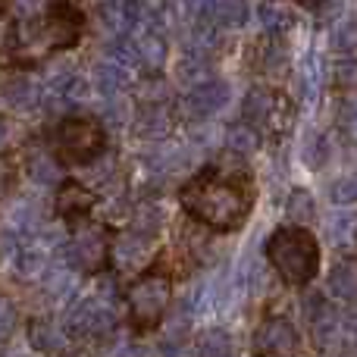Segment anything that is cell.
Wrapping results in <instances>:
<instances>
[{
  "label": "cell",
  "instance_id": "cell-3",
  "mask_svg": "<svg viewBox=\"0 0 357 357\" xmlns=\"http://www.w3.org/2000/svg\"><path fill=\"white\" fill-rule=\"evenodd\" d=\"M47 148L56 163L85 167L107 151V129L98 116H63L50 129Z\"/></svg>",
  "mask_w": 357,
  "mask_h": 357
},
{
  "label": "cell",
  "instance_id": "cell-18",
  "mask_svg": "<svg viewBox=\"0 0 357 357\" xmlns=\"http://www.w3.org/2000/svg\"><path fill=\"white\" fill-rule=\"evenodd\" d=\"M113 19H116V25L123 31L135 35V31H142L144 25L151 22V6L144 3V0H116Z\"/></svg>",
  "mask_w": 357,
  "mask_h": 357
},
{
  "label": "cell",
  "instance_id": "cell-11",
  "mask_svg": "<svg viewBox=\"0 0 357 357\" xmlns=\"http://www.w3.org/2000/svg\"><path fill=\"white\" fill-rule=\"evenodd\" d=\"M304 317H307V326H310V335L320 348H329L339 342V310L329 304V298L323 291H310L304 295Z\"/></svg>",
  "mask_w": 357,
  "mask_h": 357
},
{
  "label": "cell",
  "instance_id": "cell-37",
  "mask_svg": "<svg viewBox=\"0 0 357 357\" xmlns=\"http://www.w3.org/2000/svg\"><path fill=\"white\" fill-rule=\"evenodd\" d=\"M160 354L163 357H191L188 345H185V335H169V339L160 345Z\"/></svg>",
  "mask_w": 357,
  "mask_h": 357
},
{
  "label": "cell",
  "instance_id": "cell-40",
  "mask_svg": "<svg viewBox=\"0 0 357 357\" xmlns=\"http://www.w3.org/2000/svg\"><path fill=\"white\" fill-rule=\"evenodd\" d=\"M19 357H22V354H19Z\"/></svg>",
  "mask_w": 357,
  "mask_h": 357
},
{
  "label": "cell",
  "instance_id": "cell-23",
  "mask_svg": "<svg viewBox=\"0 0 357 357\" xmlns=\"http://www.w3.org/2000/svg\"><path fill=\"white\" fill-rule=\"evenodd\" d=\"M285 216L291 220V226H304L317 216L314 195L307 188H291V195L285 197Z\"/></svg>",
  "mask_w": 357,
  "mask_h": 357
},
{
  "label": "cell",
  "instance_id": "cell-24",
  "mask_svg": "<svg viewBox=\"0 0 357 357\" xmlns=\"http://www.w3.org/2000/svg\"><path fill=\"white\" fill-rule=\"evenodd\" d=\"M195 354L197 357H232L235 345H232V339H229L226 329H207V333L197 339Z\"/></svg>",
  "mask_w": 357,
  "mask_h": 357
},
{
  "label": "cell",
  "instance_id": "cell-1",
  "mask_svg": "<svg viewBox=\"0 0 357 357\" xmlns=\"http://www.w3.org/2000/svg\"><path fill=\"white\" fill-rule=\"evenodd\" d=\"M254 207V182L245 167V157L232 154L210 163L182 188V210L188 220L210 232H235L248 222Z\"/></svg>",
  "mask_w": 357,
  "mask_h": 357
},
{
  "label": "cell",
  "instance_id": "cell-19",
  "mask_svg": "<svg viewBox=\"0 0 357 357\" xmlns=\"http://www.w3.org/2000/svg\"><path fill=\"white\" fill-rule=\"evenodd\" d=\"M3 98L13 110H29L41 100V88L29 79V75H13L10 82L3 85Z\"/></svg>",
  "mask_w": 357,
  "mask_h": 357
},
{
  "label": "cell",
  "instance_id": "cell-39",
  "mask_svg": "<svg viewBox=\"0 0 357 357\" xmlns=\"http://www.w3.org/2000/svg\"><path fill=\"white\" fill-rule=\"evenodd\" d=\"M339 16H342V3L339 0H323V6H320V19H335L339 22Z\"/></svg>",
  "mask_w": 357,
  "mask_h": 357
},
{
  "label": "cell",
  "instance_id": "cell-17",
  "mask_svg": "<svg viewBox=\"0 0 357 357\" xmlns=\"http://www.w3.org/2000/svg\"><path fill=\"white\" fill-rule=\"evenodd\" d=\"M301 157L307 169H323L329 163V157H333V138L320 129H307L301 144Z\"/></svg>",
  "mask_w": 357,
  "mask_h": 357
},
{
  "label": "cell",
  "instance_id": "cell-25",
  "mask_svg": "<svg viewBox=\"0 0 357 357\" xmlns=\"http://www.w3.org/2000/svg\"><path fill=\"white\" fill-rule=\"evenodd\" d=\"M132 229H138V232H148V235H160L163 229V207L157 201H142L135 207V213H132Z\"/></svg>",
  "mask_w": 357,
  "mask_h": 357
},
{
  "label": "cell",
  "instance_id": "cell-2",
  "mask_svg": "<svg viewBox=\"0 0 357 357\" xmlns=\"http://www.w3.org/2000/svg\"><path fill=\"white\" fill-rule=\"evenodd\" d=\"M264 254L289 289H304L320 273V245L304 226H279L266 238Z\"/></svg>",
  "mask_w": 357,
  "mask_h": 357
},
{
  "label": "cell",
  "instance_id": "cell-30",
  "mask_svg": "<svg viewBox=\"0 0 357 357\" xmlns=\"http://www.w3.org/2000/svg\"><path fill=\"white\" fill-rule=\"evenodd\" d=\"M329 238H333L335 248L351 251V245H354V213H335L333 220H329Z\"/></svg>",
  "mask_w": 357,
  "mask_h": 357
},
{
  "label": "cell",
  "instance_id": "cell-7",
  "mask_svg": "<svg viewBox=\"0 0 357 357\" xmlns=\"http://www.w3.org/2000/svg\"><path fill=\"white\" fill-rule=\"evenodd\" d=\"M116 326V310L104 298H85L79 301L63 320V335L66 339H94V335H107Z\"/></svg>",
  "mask_w": 357,
  "mask_h": 357
},
{
  "label": "cell",
  "instance_id": "cell-6",
  "mask_svg": "<svg viewBox=\"0 0 357 357\" xmlns=\"http://www.w3.org/2000/svg\"><path fill=\"white\" fill-rule=\"evenodd\" d=\"M241 123L251 126L257 135H279L291 123V104L285 100V94L257 85L248 91L241 104Z\"/></svg>",
  "mask_w": 357,
  "mask_h": 357
},
{
  "label": "cell",
  "instance_id": "cell-20",
  "mask_svg": "<svg viewBox=\"0 0 357 357\" xmlns=\"http://www.w3.org/2000/svg\"><path fill=\"white\" fill-rule=\"evenodd\" d=\"M257 19H260L264 35H270V38H282L285 31L295 25V13H289L285 6H279V3H264L257 10Z\"/></svg>",
  "mask_w": 357,
  "mask_h": 357
},
{
  "label": "cell",
  "instance_id": "cell-33",
  "mask_svg": "<svg viewBox=\"0 0 357 357\" xmlns=\"http://www.w3.org/2000/svg\"><path fill=\"white\" fill-rule=\"evenodd\" d=\"M333 50L339 56H351L354 54V22L351 19H345V22H339L333 29Z\"/></svg>",
  "mask_w": 357,
  "mask_h": 357
},
{
  "label": "cell",
  "instance_id": "cell-15",
  "mask_svg": "<svg viewBox=\"0 0 357 357\" xmlns=\"http://www.w3.org/2000/svg\"><path fill=\"white\" fill-rule=\"evenodd\" d=\"M44 264H47V257H44V251L38 245H31V241H19L16 248H13L10 254V266L13 273H16L19 279H35L44 273Z\"/></svg>",
  "mask_w": 357,
  "mask_h": 357
},
{
  "label": "cell",
  "instance_id": "cell-9",
  "mask_svg": "<svg viewBox=\"0 0 357 357\" xmlns=\"http://www.w3.org/2000/svg\"><path fill=\"white\" fill-rule=\"evenodd\" d=\"M254 357H295L301 348L295 323L285 317H266L254 333Z\"/></svg>",
  "mask_w": 357,
  "mask_h": 357
},
{
  "label": "cell",
  "instance_id": "cell-21",
  "mask_svg": "<svg viewBox=\"0 0 357 357\" xmlns=\"http://www.w3.org/2000/svg\"><path fill=\"white\" fill-rule=\"evenodd\" d=\"M216 25L220 29H245L248 19H251V6H248V0H216V13H213Z\"/></svg>",
  "mask_w": 357,
  "mask_h": 357
},
{
  "label": "cell",
  "instance_id": "cell-32",
  "mask_svg": "<svg viewBox=\"0 0 357 357\" xmlns=\"http://www.w3.org/2000/svg\"><path fill=\"white\" fill-rule=\"evenodd\" d=\"M354 197H357L354 176H342V178H335V182L329 185V201H333L335 207H351Z\"/></svg>",
  "mask_w": 357,
  "mask_h": 357
},
{
  "label": "cell",
  "instance_id": "cell-10",
  "mask_svg": "<svg viewBox=\"0 0 357 357\" xmlns=\"http://www.w3.org/2000/svg\"><path fill=\"white\" fill-rule=\"evenodd\" d=\"M154 257V235L129 229V232L110 238V257L107 264H113L119 273H144Z\"/></svg>",
  "mask_w": 357,
  "mask_h": 357
},
{
  "label": "cell",
  "instance_id": "cell-27",
  "mask_svg": "<svg viewBox=\"0 0 357 357\" xmlns=\"http://www.w3.org/2000/svg\"><path fill=\"white\" fill-rule=\"evenodd\" d=\"M75 289V276L69 266H60V270H50L47 276H44V291H47V298H54V301H63V298H69Z\"/></svg>",
  "mask_w": 357,
  "mask_h": 357
},
{
  "label": "cell",
  "instance_id": "cell-29",
  "mask_svg": "<svg viewBox=\"0 0 357 357\" xmlns=\"http://www.w3.org/2000/svg\"><path fill=\"white\" fill-rule=\"evenodd\" d=\"M29 176L35 178V185H44V188L60 185V163H56L54 157H31L29 160Z\"/></svg>",
  "mask_w": 357,
  "mask_h": 357
},
{
  "label": "cell",
  "instance_id": "cell-4",
  "mask_svg": "<svg viewBox=\"0 0 357 357\" xmlns=\"http://www.w3.org/2000/svg\"><path fill=\"white\" fill-rule=\"evenodd\" d=\"M56 257H60V266H69V270L100 273L110 257V232H107V226L82 216V220H75L73 235L56 248Z\"/></svg>",
  "mask_w": 357,
  "mask_h": 357
},
{
  "label": "cell",
  "instance_id": "cell-5",
  "mask_svg": "<svg viewBox=\"0 0 357 357\" xmlns=\"http://www.w3.org/2000/svg\"><path fill=\"white\" fill-rule=\"evenodd\" d=\"M126 301H129L132 323L138 329H154V326H160V320L167 317L169 301H173V282L160 270H144L132 282Z\"/></svg>",
  "mask_w": 357,
  "mask_h": 357
},
{
  "label": "cell",
  "instance_id": "cell-14",
  "mask_svg": "<svg viewBox=\"0 0 357 357\" xmlns=\"http://www.w3.org/2000/svg\"><path fill=\"white\" fill-rule=\"evenodd\" d=\"M91 207H94V195L88 188H82L75 182L60 185V191H56V213L63 220H82V216L91 213Z\"/></svg>",
  "mask_w": 357,
  "mask_h": 357
},
{
  "label": "cell",
  "instance_id": "cell-16",
  "mask_svg": "<svg viewBox=\"0 0 357 357\" xmlns=\"http://www.w3.org/2000/svg\"><path fill=\"white\" fill-rule=\"evenodd\" d=\"M329 295L335 298V301H345L351 304L354 301V289H357V270H354V260L345 257L339 260V264L329 270V282H326Z\"/></svg>",
  "mask_w": 357,
  "mask_h": 357
},
{
  "label": "cell",
  "instance_id": "cell-13",
  "mask_svg": "<svg viewBox=\"0 0 357 357\" xmlns=\"http://www.w3.org/2000/svg\"><path fill=\"white\" fill-rule=\"evenodd\" d=\"M91 88L98 94H104L107 100L119 98V94L129 88V69L119 66V63H113L110 56H107V60L94 63V69H91Z\"/></svg>",
  "mask_w": 357,
  "mask_h": 357
},
{
  "label": "cell",
  "instance_id": "cell-34",
  "mask_svg": "<svg viewBox=\"0 0 357 357\" xmlns=\"http://www.w3.org/2000/svg\"><path fill=\"white\" fill-rule=\"evenodd\" d=\"M333 79H335V88L351 91V88H354V56H339V60H335Z\"/></svg>",
  "mask_w": 357,
  "mask_h": 357
},
{
  "label": "cell",
  "instance_id": "cell-12",
  "mask_svg": "<svg viewBox=\"0 0 357 357\" xmlns=\"http://www.w3.org/2000/svg\"><path fill=\"white\" fill-rule=\"evenodd\" d=\"M173 129L167 104H138L135 116H132V132L144 142H163Z\"/></svg>",
  "mask_w": 357,
  "mask_h": 357
},
{
  "label": "cell",
  "instance_id": "cell-26",
  "mask_svg": "<svg viewBox=\"0 0 357 357\" xmlns=\"http://www.w3.org/2000/svg\"><path fill=\"white\" fill-rule=\"evenodd\" d=\"M226 144H229V151H232V154L248 157V154H254V151L260 148V135L251 129V126L238 123V126H232V129H229Z\"/></svg>",
  "mask_w": 357,
  "mask_h": 357
},
{
  "label": "cell",
  "instance_id": "cell-28",
  "mask_svg": "<svg viewBox=\"0 0 357 357\" xmlns=\"http://www.w3.org/2000/svg\"><path fill=\"white\" fill-rule=\"evenodd\" d=\"M257 69H260V73H266V75H282L285 69H289V50H285L282 44H276V41L264 44Z\"/></svg>",
  "mask_w": 357,
  "mask_h": 357
},
{
  "label": "cell",
  "instance_id": "cell-35",
  "mask_svg": "<svg viewBox=\"0 0 357 357\" xmlns=\"http://www.w3.org/2000/svg\"><path fill=\"white\" fill-rule=\"evenodd\" d=\"M16 323H19L16 307L10 304V298H0V342H6L16 333Z\"/></svg>",
  "mask_w": 357,
  "mask_h": 357
},
{
  "label": "cell",
  "instance_id": "cell-31",
  "mask_svg": "<svg viewBox=\"0 0 357 357\" xmlns=\"http://www.w3.org/2000/svg\"><path fill=\"white\" fill-rule=\"evenodd\" d=\"M351 132H354V100L351 94H342L335 100V135H342V142H351Z\"/></svg>",
  "mask_w": 357,
  "mask_h": 357
},
{
  "label": "cell",
  "instance_id": "cell-22",
  "mask_svg": "<svg viewBox=\"0 0 357 357\" xmlns=\"http://www.w3.org/2000/svg\"><path fill=\"white\" fill-rule=\"evenodd\" d=\"M63 329H56L50 320H38V323H31V329H29V342H31V348L35 351H41V354H56L60 351V345H63Z\"/></svg>",
  "mask_w": 357,
  "mask_h": 357
},
{
  "label": "cell",
  "instance_id": "cell-8",
  "mask_svg": "<svg viewBox=\"0 0 357 357\" xmlns=\"http://www.w3.org/2000/svg\"><path fill=\"white\" fill-rule=\"evenodd\" d=\"M232 98V88L226 79H213V75H204V79L191 82V88L182 98V113L185 119H210L222 110Z\"/></svg>",
  "mask_w": 357,
  "mask_h": 357
},
{
  "label": "cell",
  "instance_id": "cell-38",
  "mask_svg": "<svg viewBox=\"0 0 357 357\" xmlns=\"http://www.w3.org/2000/svg\"><path fill=\"white\" fill-rule=\"evenodd\" d=\"M13 135H16V126H13V119L10 116H0V151L10 148Z\"/></svg>",
  "mask_w": 357,
  "mask_h": 357
},
{
  "label": "cell",
  "instance_id": "cell-36",
  "mask_svg": "<svg viewBox=\"0 0 357 357\" xmlns=\"http://www.w3.org/2000/svg\"><path fill=\"white\" fill-rule=\"evenodd\" d=\"M47 3H50V0H10L13 13H16L19 19H31V16H38V13L47 10Z\"/></svg>",
  "mask_w": 357,
  "mask_h": 357
}]
</instances>
